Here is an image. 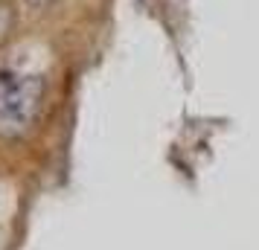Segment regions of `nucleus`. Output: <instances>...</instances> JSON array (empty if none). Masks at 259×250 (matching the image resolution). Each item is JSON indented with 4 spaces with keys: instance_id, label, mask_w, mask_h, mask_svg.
Segmentation results:
<instances>
[{
    "instance_id": "nucleus-1",
    "label": "nucleus",
    "mask_w": 259,
    "mask_h": 250,
    "mask_svg": "<svg viewBox=\"0 0 259 250\" xmlns=\"http://www.w3.org/2000/svg\"><path fill=\"white\" fill-rule=\"evenodd\" d=\"M44 99V79L21 67H0V137L15 140L35 125Z\"/></svg>"
},
{
    "instance_id": "nucleus-2",
    "label": "nucleus",
    "mask_w": 259,
    "mask_h": 250,
    "mask_svg": "<svg viewBox=\"0 0 259 250\" xmlns=\"http://www.w3.org/2000/svg\"><path fill=\"white\" fill-rule=\"evenodd\" d=\"M24 3H29V6H35V9H41V6H47L50 0H24Z\"/></svg>"
}]
</instances>
